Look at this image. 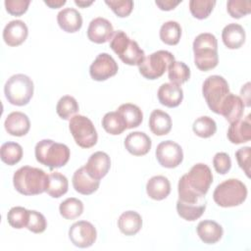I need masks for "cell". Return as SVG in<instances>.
<instances>
[{
  "label": "cell",
  "mask_w": 251,
  "mask_h": 251,
  "mask_svg": "<svg viewBox=\"0 0 251 251\" xmlns=\"http://www.w3.org/2000/svg\"><path fill=\"white\" fill-rule=\"evenodd\" d=\"M213 175L210 168L203 164H195L190 171L183 175L178 181V200L183 203H196L205 199Z\"/></svg>",
  "instance_id": "obj_1"
},
{
  "label": "cell",
  "mask_w": 251,
  "mask_h": 251,
  "mask_svg": "<svg viewBox=\"0 0 251 251\" xmlns=\"http://www.w3.org/2000/svg\"><path fill=\"white\" fill-rule=\"evenodd\" d=\"M13 183L16 190L23 195H38L46 192L48 175L41 169L24 166L15 172Z\"/></svg>",
  "instance_id": "obj_2"
},
{
  "label": "cell",
  "mask_w": 251,
  "mask_h": 251,
  "mask_svg": "<svg viewBox=\"0 0 251 251\" xmlns=\"http://www.w3.org/2000/svg\"><path fill=\"white\" fill-rule=\"evenodd\" d=\"M194 64L203 72L210 71L219 63L218 41L214 34L209 32L200 33L193 41Z\"/></svg>",
  "instance_id": "obj_3"
},
{
  "label": "cell",
  "mask_w": 251,
  "mask_h": 251,
  "mask_svg": "<svg viewBox=\"0 0 251 251\" xmlns=\"http://www.w3.org/2000/svg\"><path fill=\"white\" fill-rule=\"evenodd\" d=\"M36 161L50 170L65 166L70 159V149L66 144L51 139H42L34 148Z\"/></svg>",
  "instance_id": "obj_4"
},
{
  "label": "cell",
  "mask_w": 251,
  "mask_h": 251,
  "mask_svg": "<svg viewBox=\"0 0 251 251\" xmlns=\"http://www.w3.org/2000/svg\"><path fill=\"white\" fill-rule=\"evenodd\" d=\"M110 47L125 64L129 66H139L145 58V53L138 43L130 39L123 30L115 31Z\"/></svg>",
  "instance_id": "obj_5"
},
{
  "label": "cell",
  "mask_w": 251,
  "mask_h": 251,
  "mask_svg": "<svg viewBox=\"0 0 251 251\" xmlns=\"http://www.w3.org/2000/svg\"><path fill=\"white\" fill-rule=\"evenodd\" d=\"M247 197L246 185L237 178H228L214 190L213 198L217 205L224 208L235 207L242 204Z\"/></svg>",
  "instance_id": "obj_6"
},
{
  "label": "cell",
  "mask_w": 251,
  "mask_h": 251,
  "mask_svg": "<svg viewBox=\"0 0 251 251\" xmlns=\"http://www.w3.org/2000/svg\"><path fill=\"white\" fill-rule=\"evenodd\" d=\"M33 82L24 74H17L8 78L4 86V93L9 103L16 106L26 105L33 95Z\"/></svg>",
  "instance_id": "obj_7"
},
{
  "label": "cell",
  "mask_w": 251,
  "mask_h": 251,
  "mask_svg": "<svg viewBox=\"0 0 251 251\" xmlns=\"http://www.w3.org/2000/svg\"><path fill=\"white\" fill-rule=\"evenodd\" d=\"M202 93L210 110L220 114L221 106L229 93L228 83L221 75H210L203 82Z\"/></svg>",
  "instance_id": "obj_8"
},
{
  "label": "cell",
  "mask_w": 251,
  "mask_h": 251,
  "mask_svg": "<svg viewBox=\"0 0 251 251\" xmlns=\"http://www.w3.org/2000/svg\"><path fill=\"white\" fill-rule=\"evenodd\" d=\"M70 131L75 143L81 148H90L97 143L98 134L90 119L82 115H75L69 123Z\"/></svg>",
  "instance_id": "obj_9"
},
{
  "label": "cell",
  "mask_w": 251,
  "mask_h": 251,
  "mask_svg": "<svg viewBox=\"0 0 251 251\" xmlns=\"http://www.w3.org/2000/svg\"><path fill=\"white\" fill-rule=\"evenodd\" d=\"M175 61V56L166 50H158L145 57L138 66L139 73L147 79L161 77L167 71L169 65Z\"/></svg>",
  "instance_id": "obj_10"
},
{
  "label": "cell",
  "mask_w": 251,
  "mask_h": 251,
  "mask_svg": "<svg viewBox=\"0 0 251 251\" xmlns=\"http://www.w3.org/2000/svg\"><path fill=\"white\" fill-rule=\"evenodd\" d=\"M155 154L159 164L168 169L177 167L183 160V152L180 145L172 140L159 143Z\"/></svg>",
  "instance_id": "obj_11"
},
{
  "label": "cell",
  "mask_w": 251,
  "mask_h": 251,
  "mask_svg": "<svg viewBox=\"0 0 251 251\" xmlns=\"http://www.w3.org/2000/svg\"><path fill=\"white\" fill-rule=\"evenodd\" d=\"M96 237V228L87 221L75 222L69 229V238L71 242L79 248L90 247L95 242Z\"/></svg>",
  "instance_id": "obj_12"
},
{
  "label": "cell",
  "mask_w": 251,
  "mask_h": 251,
  "mask_svg": "<svg viewBox=\"0 0 251 251\" xmlns=\"http://www.w3.org/2000/svg\"><path fill=\"white\" fill-rule=\"evenodd\" d=\"M119 67L108 53H100L89 67V75L96 81H104L118 73Z\"/></svg>",
  "instance_id": "obj_13"
},
{
  "label": "cell",
  "mask_w": 251,
  "mask_h": 251,
  "mask_svg": "<svg viewBox=\"0 0 251 251\" xmlns=\"http://www.w3.org/2000/svg\"><path fill=\"white\" fill-rule=\"evenodd\" d=\"M114 33L115 31L112 24L107 19L101 17L93 19L87 28L88 39L97 44L108 42L112 39Z\"/></svg>",
  "instance_id": "obj_14"
},
{
  "label": "cell",
  "mask_w": 251,
  "mask_h": 251,
  "mask_svg": "<svg viewBox=\"0 0 251 251\" xmlns=\"http://www.w3.org/2000/svg\"><path fill=\"white\" fill-rule=\"evenodd\" d=\"M84 167L93 178L100 180L108 174L111 168V160L107 153L97 151L90 155Z\"/></svg>",
  "instance_id": "obj_15"
},
{
  "label": "cell",
  "mask_w": 251,
  "mask_h": 251,
  "mask_svg": "<svg viewBox=\"0 0 251 251\" xmlns=\"http://www.w3.org/2000/svg\"><path fill=\"white\" fill-rule=\"evenodd\" d=\"M28 29L26 25L21 20L9 22L3 29V39L8 46H19L26 39Z\"/></svg>",
  "instance_id": "obj_16"
},
{
  "label": "cell",
  "mask_w": 251,
  "mask_h": 251,
  "mask_svg": "<svg viewBox=\"0 0 251 251\" xmlns=\"http://www.w3.org/2000/svg\"><path fill=\"white\" fill-rule=\"evenodd\" d=\"M126 149L134 156L146 155L152 146L150 137L142 131H133L126 135L125 139Z\"/></svg>",
  "instance_id": "obj_17"
},
{
  "label": "cell",
  "mask_w": 251,
  "mask_h": 251,
  "mask_svg": "<svg viewBox=\"0 0 251 251\" xmlns=\"http://www.w3.org/2000/svg\"><path fill=\"white\" fill-rule=\"evenodd\" d=\"M243 112H244L243 100L239 96H236L235 94L229 92L221 106L219 115L224 116L225 119L229 124H232L242 118Z\"/></svg>",
  "instance_id": "obj_18"
},
{
  "label": "cell",
  "mask_w": 251,
  "mask_h": 251,
  "mask_svg": "<svg viewBox=\"0 0 251 251\" xmlns=\"http://www.w3.org/2000/svg\"><path fill=\"white\" fill-rule=\"evenodd\" d=\"M100 184V180L93 178L86 171L85 167L77 169L73 176V186L75 190L83 195L94 193Z\"/></svg>",
  "instance_id": "obj_19"
},
{
  "label": "cell",
  "mask_w": 251,
  "mask_h": 251,
  "mask_svg": "<svg viewBox=\"0 0 251 251\" xmlns=\"http://www.w3.org/2000/svg\"><path fill=\"white\" fill-rule=\"evenodd\" d=\"M159 102L169 108L177 107L183 99V91L181 87L173 82L163 83L157 92Z\"/></svg>",
  "instance_id": "obj_20"
},
{
  "label": "cell",
  "mask_w": 251,
  "mask_h": 251,
  "mask_svg": "<svg viewBox=\"0 0 251 251\" xmlns=\"http://www.w3.org/2000/svg\"><path fill=\"white\" fill-rule=\"evenodd\" d=\"M4 126L9 134L14 136H24L29 130L30 122L25 114L16 111L7 116Z\"/></svg>",
  "instance_id": "obj_21"
},
{
  "label": "cell",
  "mask_w": 251,
  "mask_h": 251,
  "mask_svg": "<svg viewBox=\"0 0 251 251\" xmlns=\"http://www.w3.org/2000/svg\"><path fill=\"white\" fill-rule=\"evenodd\" d=\"M227 138L233 144H240L251 139L250 115L243 120H238L230 124L227 129Z\"/></svg>",
  "instance_id": "obj_22"
},
{
  "label": "cell",
  "mask_w": 251,
  "mask_h": 251,
  "mask_svg": "<svg viewBox=\"0 0 251 251\" xmlns=\"http://www.w3.org/2000/svg\"><path fill=\"white\" fill-rule=\"evenodd\" d=\"M57 22L64 31L73 33L80 29L82 25V17L75 9L65 8L58 13Z\"/></svg>",
  "instance_id": "obj_23"
},
{
  "label": "cell",
  "mask_w": 251,
  "mask_h": 251,
  "mask_svg": "<svg viewBox=\"0 0 251 251\" xmlns=\"http://www.w3.org/2000/svg\"><path fill=\"white\" fill-rule=\"evenodd\" d=\"M199 238L206 244H215L223 236L224 229L221 225L212 220L201 221L196 227Z\"/></svg>",
  "instance_id": "obj_24"
},
{
  "label": "cell",
  "mask_w": 251,
  "mask_h": 251,
  "mask_svg": "<svg viewBox=\"0 0 251 251\" xmlns=\"http://www.w3.org/2000/svg\"><path fill=\"white\" fill-rule=\"evenodd\" d=\"M245 30L238 24H228L222 31V39L228 49H238L245 42Z\"/></svg>",
  "instance_id": "obj_25"
},
{
  "label": "cell",
  "mask_w": 251,
  "mask_h": 251,
  "mask_svg": "<svg viewBox=\"0 0 251 251\" xmlns=\"http://www.w3.org/2000/svg\"><path fill=\"white\" fill-rule=\"evenodd\" d=\"M146 192L151 199L163 200L171 192V183L164 176H154L147 181Z\"/></svg>",
  "instance_id": "obj_26"
},
{
  "label": "cell",
  "mask_w": 251,
  "mask_h": 251,
  "mask_svg": "<svg viewBox=\"0 0 251 251\" xmlns=\"http://www.w3.org/2000/svg\"><path fill=\"white\" fill-rule=\"evenodd\" d=\"M118 226L124 234L128 236L134 235L142 226L141 216L135 211H126L120 216Z\"/></svg>",
  "instance_id": "obj_27"
},
{
  "label": "cell",
  "mask_w": 251,
  "mask_h": 251,
  "mask_svg": "<svg viewBox=\"0 0 251 251\" xmlns=\"http://www.w3.org/2000/svg\"><path fill=\"white\" fill-rule=\"evenodd\" d=\"M149 127L155 135H166L172 129V119L166 112L156 109L150 115Z\"/></svg>",
  "instance_id": "obj_28"
},
{
  "label": "cell",
  "mask_w": 251,
  "mask_h": 251,
  "mask_svg": "<svg viewBox=\"0 0 251 251\" xmlns=\"http://www.w3.org/2000/svg\"><path fill=\"white\" fill-rule=\"evenodd\" d=\"M206 209L205 200L197 203H183L179 200L176 202V211L180 218L186 221H195L199 219Z\"/></svg>",
  "instance_id": "obj_29"
},
{
  "label": "cell",
  "mask_w": 251,
  "mask_h": 251,
  "mask_svg": "<svg viewBox=\"0 0 251 251\" xmlns=\"http://www.w3.org/2000/svg\"><path fill=\"white\" fill-rule=\"evenodd\" d=\"M117 112L120 113L121 116L124 118L127 128L137 127L142 123V120H143L142 111L138 106L134 104H131V103L122 104L118 108Z\"/></svg>",
  "instance_id": "obj_30"
},
{
  "label": "cell",
  "mask_w": 251,
  "mask_h": 251,
  "mask_svg": "<svg viewBox=\"0 0 251 251\" xmlns=\"http://www.w3.org/2000/svg\"><path fill=\"white\" fill-rule=\"evenodd\" d=\"M69 188L68 178L61 173L55 172L48 175L46 192L53 198H59L67 193Z\"/></svg>",
  "instance_id": "obj_31"
},
{
  "label": "cell",
  "mask_w": 251,
  "mask_h": 251,
  "mask_svg": "<svg viewBox=\"0 0 251 251\" xmlns=\"http://www.w3.org/2000/svg\"><path fill=\"white\" fill-rule=\"evenodd\" d=\"M102 126L103 128L112 135H118L123 133L127 127L124 118L120 113L108 112L102 118Z\"/></svg>",
  "instance_id": "obj_32"
},
{
  "label": "cell",
  "mask_w": 251,
  "mask_h": 251,
  "mask_svg": "<svg viewBox=\"0 0 251 251\" xmlns=\"http://www.w3.org/2000/svg\"><path fill=\"white\" fill-rule=\"evenodd\" d=\"M0 157L2 162L6 165L14 166L22 160L23 148L17 142H5L0 148Z\"/></svg>",
  "instance_id": "obj_33"
},
{
  "label": "cell",
  "mask_w": 251,
  "mask_h": 251,
  "mask_svg": "<svg viewBox=\"0 0 251 251\" xmlns=\"http://www.w3.org/2000/svg\"><path fill=\"white\" fill-rule=\"evenodd\" d=\"M181 36V26L177 22L169 21L160 28V39L168 45H176Z\"/></svg>",
  "instance_id": "obj_34"
},
{
  "label": "cell",
  "mask_w": 251,
  "mask_h": 251,
  "mask_svg": "<svg viewBox=\"0 0 251 251\" xmlns=\"http://www.w3.org/2000/svg\"><path fill=\"white\" fill-rule=\"evenodd\" d=\"M168 76L171 82L180 85L189 79L190 70L185 63L174 61L168 67Z\"/></svg>",
  "instance_id": "obj_35"
},
{
  "label": "cell",
  "mask_w": 251,
  "mask_h": 251,
  "mask_svg": "<svg viewBox=\"0 0 251 251\" xmlns=\"http://www.w3.org/2000/svg\"><path fill=\"white\" fill-rule=\"evenodd\" d=\"M60 215L66 220H75L83 212V203L75 197L64 200L59 206Z\"/></svg>",
  "instance_id": "obj_36"
},
{
  "label": "cell",
  "mask_w": 251,
  "mask_h": 251,
  "mask_svg": "<svg viewBox=\"0 0 251 251\" xmlns=\"http://www.w3.org/2000/svg\"><path fill=\"white\" fill-rule=\"evenodd\" d=\"M78 109L79 107L75 98L71 95L61 97L56 106V112L63 120H71V118L78 112Z\"/></svg>",
  "instance_id": "obj_37"
},
{
  "label": "cell",
  "mask_w": 251,
  "mask_h": 251,
  "mask_svg": "<svg viewBox=\"0 0 251 251\" xmlns=\"http://www.w3.org/2000/svg\"><path fill=\"white\" fill-rule=\"evenodd\" d=\"M192 129L194 133L199 137L208 138L214 135L217 131V125L212 118L208 116H202L194 121Z\"/></svg>",
  "instance_id": "obj_38"
},
{
  "label": "cell",
  "mask_w": 251,
  "mask_h": 251,
  "mask_svg": "<svg viewBox=\"0 0 251 251\" xmlns=\"http://www.w3.org/2000/svg\"><path fill=\"white\" fill-rule=\"evenodd\" d=\"M29 218V210L24 207L16 206L10 209L7 214V220L9 225L17 229L26 227Z\"/></svg>",
  "instance_id": "obj_39"
},
{
  "label": "cell",
  "mask_w": 251,
  "mask_h": 251,
  "mask_svg": "<svg viewBox=\"0 0 251 251\" xmlns=\"http://www.w3.org/2000/svg\"><path fill=\"white\" fill-rule=\"evenodd\" d=\"M215 5L216 1L212 0H190L189 10L194 18L198 20H204L208 18L212 13Z\"/></svg>",
  "instance_id": "obj_40"
},
{
  "label": "cell",
  "mask_w": 251,
  "mask_h": 251,
  "mask_svg": "<svg viewBox=\"0 0 251 251\" xmlns=\"http://www.w3.org/2000/svg\"><path fill=\"white\" fill-rule=\"evenodd\" d=\"M226 10L232 18L240 19L251 12V3L250 1L229 0L226 3Z\"/></svg>",
  "instance_id": "obj_41"
},
{
  "label": "cell",
  "mask_w": 251,
  "mask_h": 251,
  "mask_svg": "<svg viewBox=\"0 0 251 251\" xmlns=\"http://www.w3.org/2000/svg\"><path fill=\"white\" fill-rule=\"evenodd\" d=\"M47 222L45 217L34 210H29V218L26 228L33 233H41L46 229Z\"/></svg>",
  "instance_id": "obj_42"
},
{
  "label": "cell",
  "mask_w": 251,
  "mask_h": 251,
  "mask_svg": "<svg viewBox=\"0 0 251 251\" xmlns=\"http://www.w3.org/2000/svg\"><path fill=\"white\" fill-rule=\"evenodd\" d=\"M105 3L120 18L127 17L133 9L131 0H106Z\"/></svg>",
  "instance_id": "obj_43"
},
{
  "label": "cell",
  "mask_w": 251,
  "mask_h": 251,
  "mask_svg": "<svg viewBox=\"0 0 251 251\" xmlns=\"http://www.w3.org/2000/svg\"><path fill=\"white\" fill-rule=\"evenodd\" d=\"M6 11L13 16H22L26 11L30 4L29 0H6L4 2Z\"/></svg>",
  "instance_id": "obj_44"
},
{
  "label": "cell",
  "mask_w": 251,
  "mask_h": 251,
  "mask_svg": "<svg viewBox=\"0 0 251 251\" xmlns=\"http://www.w3.org/2000/svg\"><path fill=\"white\" fill-rule=\"evenodd\" d=\"M213 165L217 173L221 175H225L231 168L230 157L228 156V154L225 152H219L213 158Z\"/></svg>",
  "instance_id": "obj_45"
},
{
  "label": "cell",
  "mask_w": 251,
  "mask_h": 251,
  "mask_svg": "<svg viewBox=\"0 0 251 251\" xmlns=\"http://www.w3.org/2000/svg\"><path fill=\"white\" fill-rule=\"evenodd\" d=\"M250 155H251V148L249 146L239 148L235 152L237 163L248 177L250 176Z\"/></svg>",
  "instance_id": "obj_46"
},
{
  "label": "cell",
  "mask_w": 251,
  "mask_h": 251,
  "mask_svg": "<svg viewBox=\"0 0 251 251\" xmlns=\"http://www.w3.org/2000/svg\"><path fill=\"white\" fill-rule=\"evenodd\" d=\"M179 3H181V0H178V1H174V0H157V1H155V4L162 11H171V10L175 9Z\"/></svg>",
  "instance_id": "obj_47"
},
{
  "label": "cell",
  "mask_w": 251,
  "mask_h": 251,
  "mask_svg": "<svg viewBox=\"0 0 251 251\" xmlns=\"http://www.w3.org/2000/svg\"><path fill=\"white\" fill-rule=\"evenodd\" d=\"M44 3L52 9H57V8L62 7L63 5H65L66 0H45Z\"/></svg>",
  "instance_id": "obj_48"
},
{
  "label": "cell",
  "mask_w": 251,
  "mask_h": 251,
  "mask_svg": "<svg viewBox=\"0 0 251 251\" xmlns=\"http://www.w3.org/2000/svg\"><path fill=\"white\" fill-rule=\"evenodd\" d=\"M93 3V1H83V0H75V4L77 5L80 8H86L87 6H90Z\"/></svg>",
  "instance_id": "obj_49"
}]
</instances>
